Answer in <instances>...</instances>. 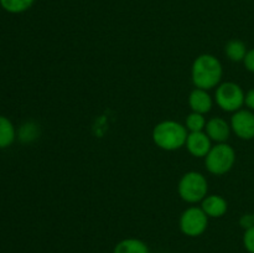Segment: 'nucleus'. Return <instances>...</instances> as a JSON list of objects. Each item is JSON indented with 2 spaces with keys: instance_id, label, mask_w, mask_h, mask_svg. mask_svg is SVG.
Here are the masks:
<instances>
[{
  "instance_id": "1",
  "label": "nucleus",
  "mask_w": 254,
  "mask_h": 253,
  "mask_svg": "<svg viewBox=\"0 0 254 253\" xmlns=\"http://www.w3.org/2000/svg\"><path fill=\"white\" fill-rule=\"evenodd\" d=\"M223 68L217 57L211 54H202L197 56L191 67V79L196 88L208 91L221 83Z\"/></svg>"
},
{
  "instance_id": "2",
  "label": "nucleus",
  "mask_w": 254,
  "mask_h": 253,
  "mask_svg": "<svg viewBox=\"0 0 254 253\" xmlns=\"http://www.w3.org/2000/svg\"><path fill=\"white\" fill-rule=\"evenodd\" d=\"M188 135L185 124L175 121L160 122L154 126L151 134L154 144L165 151H174L185 146Z\"/></svg>"
},
{
  "instance_id": "3",
  "label": "nucleus",
  "mask_w": 254,
  "mask_h": 253,
  "mask_svg": "<svg viewBox=\"0 0 254 253\" xmlns=\"http://www.w3.org/2000/svg\"><path fill=\"white\" fill-rule=\"evenodd\" d=\"M178 192L185 202H201L208 192L207 179L197 171H189L181 176L178 184Z\"/></svg>"
},
{
  "instance_id": "4",
  "label": "nucleus",
  "mask_w": 254,
  "mask_h": 253,
  "mask_svg": "<svg viewBox=\"0 0 254 253\" xmlns=\"http://www.w3.org/2000/svg\"><path fill=\"white\" fill-rule=\"evenodd\" d=\"M236 163V151L230 144L218 143L212 145L205 156V166L212 175H225L232 170Z\"/></svg>"
},
{
  "instance_id": "5",
  "label": "nucleus",
  "mask_w": 254,
  "mask_h": 253,
  "mask_svg": "<svg viewBox=\"0 0 254 253\" xmlns=\"http://www.w3.org/2000/svg\"><path fill=\"white\" fill-rule=\"evenodd\" d=\"M245 97L246 93L240 84L235 83V82H223L217 86L215 101L222 111L235 113V112L242 109L243 104H245Z\"/></svg>"
},
{
  "instance_id": "6",
  "label": "nucleus",
  "mask_w": 254,
  "mask_h": 253,
  "mask_svg": "<svg viewBox=\"0 0 254 253\" xmlns=\"http://www.w3.org/2000/svg\"><path fill=\"white\" fill-rule=\"evenodd\" d=\"M180 231L188 237H198L203 235L208 227V216L197 206L189 207L181 213L179 220Z\"/></svg>"
},
{
  "instance_id": "7",
  "label": "nucleus",
  "mask_w": 254,
  "mask_h": 253,
  "mask_svg": "<svg viewBox=\"0 0 254 253\" xmlns=\"http://www.w3.org/2000/svg\"><path fill=\"white\" fill-rule=\"evenodd\" d=\"M231 129L243 140L254 139V113L250 109H240L231 117Z\"/></svg>"
},
{
  "instance_id": "8",
  "label": "nucleus",
  "mask_w": 254,
  "mask_h": 253,
  "mask_svg": "<svg viewBox=\"0 0 254 253\" xmlns=\"http://www.w3.org/2000/svg\"><path fill=\"white\" fill-rule=\"evenodd\" d=\"M189 153L196 158H205L212 148V140L203 131H192L189 133L185 143Z\"/></svg>"
},
{
  "instance_id": "9",
  "label": "nucleus",
  "mask_w": 254,
  "mask_h": 253,
  "mask_svg": "<svg viewBox=\"0 0 254 253\" xmlns=\"http://www.w3.org/2000/svg\"><path fill=\"white\" fill-rule=\"evenodd\" d=\"M231 124L227 123L223 118L220 117H213L208 119L205 126V133L212 141L218 143H226L231 135Z\"/></svg>"
},
{
  "instance_id": "10",
  "label": "nucleus",
  "mask_w": 254,
  "mask_h": 253,
  "mask_svg": "<svg viewBox=\"0 0 254 253\" xmlns=\"http://www.w3.org/2000/svg\"><path fill=\"white\" fill-rule=\"evenodd\" d=\"M189 106H190L192 112L205 116L206 113H208L212 109V97L210 96V93L206 89L195 88L191 91L190 96H189Z\"/></svg>"
},
{
  "instance_id": "11",
  "label": "nucleus",
  "mask_w": 254,
  "mask_h": 253,
  "mask_svg": "<svg viewBox=\"0 0 254 253\" xmlns=\"http://www.w3.org/2000/svg\"><path fill=\"white\" fill-rule=\"evenodd\" d=\"M201 208L208 216V218H218L226 215L228 210V203L222 196L207 195L201 201Z\"/></svg>"
},
{
  "instance_id": "12",
  "label": "nucleus",
  "mask_w": 254,
  "mask_h": 253,
  "mask_svg": "<svg viewBox=\"0 0 254 253\" xmlns=\"http://www.w3.org/2000/svg\"><path fill=\"white\" fill-rule=\"evenodd\" d=\"M113 253H150L144 241L138 238H124L116 245Z\"/></svg>"
},
{
  "instance_id": "13",
  "label": "nucleus",
  "mask_w": 254,
  "mask_h": 253,
  "mask_svg": "<svg viewBox=\"0 0 254 253\" xmlns=\"http://www.w3.org/2000/svg\"><path fill=\"white\" fill-rule=\"evenodd\" d=\"M16 139V130L7 117L0 116V149L9 148Z\"/></svg>"
},
{
  "instance_id": "14",
  "label": "nucleus",
  "mask_w": 254,
  "mask_h": 253,
  "mask_svg": "<svg viewBox=\"0 0 254 253\" xmlns=\"http://www.w3.org/2000/svg\"><path fill=\"white\" fill-rule=\"evenodd\" d=\"M247 47L246 44L241 40H230L225 46V54L231 61L233 62H241L245 60L246 55H247Z\"/></svg>"
},
{
  "instance_id": "15",
  "label": "nucleus",
  "mask_w": 254,
  "mask_h": 253,
  "mask_svg": "<svg viewBox=\"0 0 254 253\" xmlns=\"http://www.w3.org/2000/svg\"><path fill=\"white\" fill-rule=\"evenodd\" d=\"M36 0H0V5L10 14H21L34 5Z\"/></svg>"
},
{
  "instance_id": "16",
  "label": "nucleus",
  "mask_w": 254,
  "mask_h": 253,
  "mask_svg": "<svg viewBox=\"0 0 254 253\" xmlns=\"http://www.w3.org/2000/svg\"><path fill=\"white\" fill-rule=\"evenodd\" d=\"M206 123H207V121H206L203 114L191 112V113L186 117L185 126L190 133H192V131H203L205 130Z\"/></svg>"
},
{
  "instance_id": "17",
  "label": "nucleus",
  "mask_w": 254,
  "mask_h": 253,
  "mask_svg": "<svg viewBox=\"0 0 254 253\" xmlns=\"http://www.w3.org/2000/svg\"><path fill=\"white\" fill-rule=\"evenodd\" d=\"M243 246L248 253H254V226L245 230L243 233Z\"/></svg>"
},
{
  "instance_id": "18",
  "label": "nucleus",
  "mask_w": 254,
  "mask_h": 253,
  "mask_svg": "<svg viewBox=\"0 0 254 253\" xmlns=\"http://www.w3.org/2000/svg\"><path fill=\"white\" fill-rule=\"evenodd\" d=\"M243 63H245V67L248 71L254 73V49L247 52L245 60H243Z\"/></svg>"
},
{
  "instance_id": "19",
  "label": "nucleus",
  "mask_w": 254,
  "mask_h": 253,
  "mask_svg": "<svg viewBox=\"0 0 254 253\" xmlns=\"http://www.w3.org/2000/svg\"><path fill=\"white\" fill-rule=\"evenodd\" d=\"M240 225L242 226L245 230L252 227L254 226V216L253 213H247V215H243L240 220Z\"/></svg>"
},
{
  "instance_id": "20",
  "label": "nucleus",
  "mask_w": 254,
  "mask_h": 253,
  "mask_svg": "<svg viewBox=\"0 0 254 253\" xmlns=\"http://www.w3.org/2000/svg\"><path fill=\"white\" fill-rule=\"evenodd\" d=\"M245 104L248 107L250 111H254V88L250 89V91L246 93L245 97Z\"/></svg>"
},
{
  "instance_id": "21",
  "label": "nucleus",
  "mask_w": 254,
  "mask_h": 253,
  "mask_svg": "<svg viewBox=\"0 0 254 253\" xmlns=\"http://www.w3.org/2000/svg\"><path fill=\"white\" fill-rule=\"evenodd\" d=\"M253 216H254V211H253Z\"/></svg>"
}]
</instances>
